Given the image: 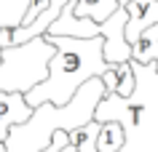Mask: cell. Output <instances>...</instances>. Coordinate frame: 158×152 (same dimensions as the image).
I'll return each instance as SVG.
<instances>
[{
	"label": "cell",
	"mask_w": 158,
	"mask_h": 152,
	"mask_svg": "<svg viewBox=\"0 0 158 152\" xmlns=\"http://www.w3.org/2000/svg\"><path fill=\"white\" fill-rule=\"evenodd\" d=\"M3 59H6V51H3V48H0V61H3Z\"/></svg>",
	"instance_id": "obj_14"
},
{
	"label": "cell",
	"mask_w": 158,
	"mask_h": 152,
	"mask_svg": "<svg viewBox=\"0 0 158 152\" xmlns=\"http://www.w3.org/2000/svg\"><path fill=\"white\" fill-rule=\"evenodd\" d=\"M118 8H121L118 0H75V16H89L97 24L110 19Z\"/></svg>",
	"instance_id": "obj_8"
},
{
	"label": "cell",
	"mask_w": 158,
	"mask_h": 152,
	"mask_svg": "<svg viewBox=\"0 0 158 152\" xmlns=\"http://www.w3.org/2000/svg\"><path fill=\"white\" fill-rule=\"evenodd\" d=\"M126 144V128L121 120H105L97 136V152H121Z\"/></svg>",
	"instance_id": "obj_7"
},
{
	"label": "cell",
	"mask_w": 158,
	"mask_h": 152,
	"mask_svg": "<svg viewBox=\"0 0 158 152\" xmlns=\"http://www.w3.org/2000/svg\"><path fill=\"white\" fill-rule=\"evenodd\" d=\"M126 19H129V11L121 6V8L113 14L110 19L102 21V37H105V61L107 64H123V61L131 59V43L126 40L123 35V27H126Z\"/></svg>",
	"instance_id": "obj_4"
},
{
	"label": "cell",
	"mask_w": 158,
	"mask_h": 152,
	"mask_svg": "<svg viewBox=\"0 0 158 152\" xmlns=\"http://www.w3.org/2000/svg\"><path fill=\"white\" fill-rule=\"evenodd\" d=\"M102 123L99 120H89L83 126H75L70 128V144L78 147V152H97V136H99Z\"/></svg>",
	"instance_id": "obj_9"
},
{
	"label": "cell",
	"mask_w": 158,
	"mask_h": 152,
	"mask_svg": "<svg viewBox=\"0 0 158 152\" xmlns=\"http://www.w3.org/2000/svg\"><path fill=\"white\" fill-rule=\"evenodd\" d=\"M54 45V56L48 59V75L40 83H35L24 91L30 107H38L43 101H54L56 107H64L73 99L78 88L89 77L105 75L110 64L105 61V37H70V35H43Z\"/></svg>",
	"instance_id": "obj_1"
},
{
	"label": "cell",
	"mask_w": 158,
	"mask_h": 152,
	"mask_svg": "<svg viewBox=\"0 0 158 152\" xmlns=\"http://www.w3.org/2000/svg\"><path fill=\"white\" fill-rule=\"evenodd\" d=\"M105 93H107V88L102 83V77L97 75L89 77L64 107H56L54 101L38 104L30 120L11 126L8 136H6V152H40L56 131H62V128L70 131L75 126L94 120V110Z\"/></svg>",
	"instance_id": "obj_2"
},
{
	"label": "cell",
	"mask_w": 158,
	"mask_h": 152,
	"mask_svg": "<svg viewBox=\"0 0 158 152\" xmlns=\"http://www.w3.org/2000/svg\"><path fill=\"white\" fill-rule=\"evenodd\" d=\"M134 88H137V75H134V69L129 61H123V64H118V96H123V99H129L134 93Z\"/></svg>",
	"instance_id": "obj_11"
},
{
	"label": "cell",
	"mask_w": 158,
	"mask_h": 152,
	"mask_svg": "<svg viewBox=\"0 0 158 152\" xmlns=\"http://www.w3.org/2000/svg\"><path fill=\"white\" fill-rule=\"evenodd\" d=\"M14 43H11V27H0V48L6 51V48H11Z\"/></svg>",
	"instance_id": "obj_13"
},
{
	"label": "cell",
	"mask_w": 158,
	"mask_h": 152,
	"mask_svg": "<svg viewBox=\"0 0 158 152\" xmlns=\"http://www.w3.org/2000/svg\"><path fill=\"white\" fill-rule=\"evenodd\" d=\"M118 3H121V6H126V3H129V0H118Z\"/></svg>",
	"instance_id": "obj_15"
},
{
	"label": "cell",
	"mask_w": 158,
	"mask_h": 152,
	"mask_svg": "<svg viewBox=\"0 0 158 152\" xmlns=\"http://www.w3.org/2000/svg\"><path fill=\"white\" fill-rule=\"evenodd\" d=\"M35 107L24 99V91H0V142H6L11 126L30 120Z\"/></svg>",
	"instance_id": "obj_5"
},
{
	"label": "cell",
	"mask_w": 158,
	"mask_h": 152,
	"mask_svg": "<svg viewBox=\"0 0 158 152\" xmlns=\"http://www.w3.org/2000/svg\"><path fill=\"white\" fill-rule=\"evenodd\" d=\"M30 0H0V27H19L24 21Z\"/></svg>",
	"instance_id": "obj_10"
},
{
	"label": "cell",
	"mask_w": 158,
	"mask_h": 152,
	"mask_svg": "<svg viewBox=\"0 0 158 152\" xmlns=\"http://www.w3.org/2000/svg\"><path fill=\"white\" fill-rule=\"evenodd\" d=\"M54 45L46 37H35L24 45L6 48V59L0 61V91H30L48 75V59Z\"/></svg>",
	"instance_id": "obj_3"
},
{
	"label": "cell",
	"mask_w": 158,
	"mask_h": 152,
	"mask_svg": "<svg viewBox=\"0 0 158 152\" xmlns=\"http://www.w3.org/2000/svg\"><path fill=\"white\" fill-rule=\"evenodd\" d=\"M102 83H105L107 93H115L118 91V64H110V69L102 75Z\"/></svg>",
	"instance_id": "obj_12"
},
{
	"label": "cell",
	"mask_w": 158,
	"mask_h": 152,
	"mask_svg": "<svg viewBox=\"0 0 158 152\" xmlns=\"http://www.w3.org/2000/svg\"><path fill=\"white\" fill-rule=\"evenodd\" d=\"M64 6H67V0H51L48 8L35 16V21H30L27 27H14V29H11V43H14V45H24V43H30V40H35V37L46 35V32H48V27L54 24V19L62 14Z\"/></svg>",
	"instance_id": "obj_6"
}]
</instances>
